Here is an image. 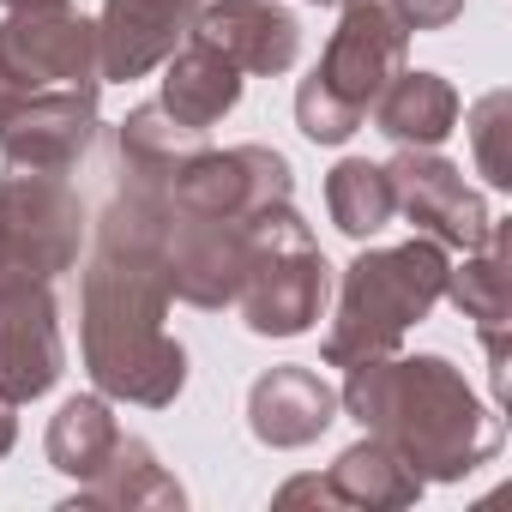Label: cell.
<instances>
[{
	"label": "cell",
	"instance_id": "6da1fadb",
	"mask_svg": "<svg viewBox=\"0 0 512 512\" xmlns=\"http://www.w3.org/2000/svg\"><path fill=\"white\" fill-rule=\"evenodd\" d=\"M163 229H169V175L121 169L103 217L97 253L85 272L79 344L85 374L103 398L163 410L187 386V350L169 338V278H163Z\"/></svg>",
	"mask_w": 512,
	"mask_h": 512
},
{
	"label": "cell",
	"instance_id": "7a4b0ae2",
	"mask_svg": "<svg viewBox=\"0 0 512 512\" xmlns=\"http://www.w3.org/2000/svg\"><path fill=\"white\" fill-rule=\"evenodd\" d=\"M338 404L380 434L422 482H464L500 452V416L446 356H374L344 368Z\"/></svg>",
	"mask_w": 512,
	"mask_h": 512
},
{
	"label": "cell",
	"instance_id": "3957f363",
	"mask_svg": "<svg viewBox=\"0 0 512 512\" xmlns=\"http://www.w3.org/2000/svg\"><path fill=\"white\" fill-rule=\"evenodd\" d=\"M446 247L428 235H410L398 247H362L344 266L338 320L326 332V368H356L374 356H392L410 326L446 302Z\"/></svg>",
	"mask_w": 512,
	"mask_h": 512
},
{
	"label": "cell",
	"instance_id": "277c9868",
	"mask_svg": "<svg viewBox=\"0 0 512 512\" xmlns=\"http://www.w3.org/2000/svg\"><path fill=\"white\" fill-rule=\"evenodd\" d=\"M404 55H410V31L392 13V0H344V19L320 67L296 91V127L314 145H344L368 121L374 97L404 73Z\"/></svg>",
	"mask_w": 512,
	"mask_h": 512
},
{
	"label": "cell",
	"instance_id": "5b68a950",
	"mask_svg": "<svg viewBox=\"0 0 512 512\" xmlns=\"http://www.w3.org/2000/svg\"><path fill=\"white\" fill-rule=\"evenodd\" d=\"M332 296V266L314 241V229L302 223V211L266 205L253 217V253H247V278H241V320L253 338H302L314 332V320L326 314Z\"/></svg>",
	"mask_w": 512,
	"mask_h": 512
},
{
	"label": "cell",
	"instance_id": "8992f818",
	"mask_svg": "<svg viewBox=\"0 0 512 512\" xmlns=\"http://www.w3.org/2000/svg\"><path fill=\"white\" fill-rule=\"evenodd\" d=\"M79 247H85V205L61 175L13 169L0 181V272L55 284L61 272L79 266Z\"/></svg>",
	"mask_w": 512,
	"mask_h": 512
},
{
	"label": "cell",
	"instance_id": "52a82bcc",
	"mask_svg": "<svg viewBox=\"0 0 512 512\" xmlns=\"http://www.w3.org/2000/svg\"><path fill=\"white\" fill-rule=\"evenodd\" d=\"M0 85L13 91V109L55 85H103L97 73V19L73 0L19 7L0 19Z\"/></svg>",
	"mask_w": 512,
	"mask_h": 512
},
{
	"label": "cell",
	"instance_id": "ba28073f",
	"mask_svg": "<svg viewBox=\"0 0 512 512\" xmlns=\"http://www.w3.org/2000/svg\"><path fill=\"white\" fill-rule=\"evenodd\" d=\"M247 253H253V223L235 217H205L181 211L169 199V229H163V278L169 296L187 308H235L241 278H247Z\"/></svg>",
	"mask_w": 512,
	"mask_h": 512
},
{
	"label": "cell",
	"instance_id": "9c48e42d",
	"mask_svg": "<svg viewBox=\"0 0 512 512\" xmlns=\"http://www.w3.org/2000/svg\"><path fill=\"white\" fill-rule=\"evenodd\" d=\"M67 374L55 284L0 272V404H37Z\"/></svg>",
	"mask_w": 512,
	"mask_h": 512
},
{
	"label": "cell",
	"instance_id": "30bf717a",
	"mask_svg": "<svg viewBox=\"0 0 512 512\" xmlns=\"http://www.w3.org/2000/svg\"><path fill=\"white\" fill-rule=\"evenodd\" d=\"M290 193H296V169L272 145H229V151L199 145L169 181V199L181 211L235 217V223H253L266 205H284Z\"/></svg>",
	"mask_w": 512,
	"mask_h": 512
},
{
	"label": "cell",
	"instance_id": "8fae6325",
	"mask_svg": "<svg viewBox=\"0 0 512 512\" xmlns=\"http://www.w3.org/2000/svg\"><path fill=\"white\" fill-rule=\"evenodd\" d=\"M386 175H392L398 217H410L416 235H428V241H440V247H458V253L494 241L500 223H494L488 199L464 181L458 163H446V157H434V151L398 145V157L386 163Z\"/></svg>",
	"mask_w": 512,
	"mask_h": 512
},
{
	"label": "cell",
	"instance_id": "7c38bea8",
	"mask_svg": "<svg viewBox=\"0 0 512 512\" xmlns=\"http://www.w3.org/2000/svg\"><path fill=\"white\" fill-rule=\"evenodd\" d=\"M97 91L103 85H55V91L25 97L19 109H7V121H0V157H7V169L67 175L97 139Z\"/></svg>",
	"mask_w": 512,
	"mask_h": 512
},
{
	"label": "cell",
	"instance_id": "4fadbf2b",
	"mask_svg": "<svg viewBox=\"0 0 512 512\" xmlns=\"http://www.w3.org/2000/svg\"><path fill=\"white\" fill-rule=\"evenodd\" d=\"M193 43L217 49L241 79H278L296 67L302 55V25L290 7H278V0H211V7L193 13Z\"/></svg>",
	"mask_w": 512,
	"mask_h": 512
},
{
	"label": "cell",
	"instance_id": "5bb4252c",
	"mask_svg": "<svg viewBox=\"0 0 512 512\" xmlns=\"http://www.w3.org/2000/svg\"><path fill=\"white\" fill-rule=\"evenodd\" d=\"M205 0H103L97 13V73L115 85H133L157 73L193 31V13Z\"/></svg>",
	"mask_w": 512,
	"mask_h": 512
},
{
	"label": "cell",
	"instance_id": "9a60e30c",
	"mask_svg": "<svg viewBox=\"0 0 512 512\" xmlns=\"http://www.w3.org/2000/svg\"><path fill=\"white\" fill-rule=\"evenodd\" d=\"M332 422H338V392L302 362H284L247 386V428L260 446L296 452V446H314Z\"/></svg>",
	"mask_w": 512,
	"mask_h": 512
},
{
	"label": "cell",
	"instance_id": "2e32d148",
	"mask_svg": "<svg viewBox=\"0 0 512 512\" xmlns=\"http://www.w3.org/2000/svg\"><path fill=\"white\" fill-rule=\"evenodd\" d=\"M67 506H85V512H97V506H109V512H139V506H151V512H181V506H187V488L157 464V452H151L145 440L121 434V440L109 446V458L73 488Z\"/></svg>",
	"mask_w": 512,
	"mask_h": 512
},
{
	"label": "cell",
	"instance_id": "e0dca14e",
	"mask_svg": "<svg viewBox=\"0 0 512 512\" xmlns=\"http://www.w3.org/2000/svg\"><path fill=\"white\" fill-rule=\"evenodd\" d=\"M446 296L464 320H476L482 344H488V380H494V398H506V241L494 229L488 247H470L464 266H446Z\"/></svg>",
	"mask_w": 512,
	"mask_h": 512
},
{
	"label": "cell",
	"instance_id": "ac0fdd59",
	"mask_svg": "<svg viewBox=\"0 0 512 512\" xmlns=\"http://www.w3.org/2000/svg\"><path fill=\"white\" fill-rule=\"evenodd\" d=\"M163 115L169 121H181V127H193V133H211L235 103H241V73L217 55V49H205V43H181L169 61H163Z\"/></svg>",
	"mask_w": 512,
	"mask_h": 512
},
{
	"label": "cell",
	"instance_id": "d6986e66",
	"mask_svg": "<svg viewBox=\"0 0 512 512\" xmlns=\"http://www.w3.org/2000/svg\"><path fill=\"white\" fill-rule=\"evenodd\" d=\"M326 488L338 506H362V512H398V506H416L422 500V476L380 440V434H362L356 446H344L326 470Z\"/></svg>",
	"mask_w": 512,
	"mask_h": 512
},
{
	"label": "cell",
	"instance_id": "ffe728a7",
	"mask_svg": "<svg viewBox=\"0 0 512 512\" xmlns=\"http://www.w3.org/2000/svg\"><path fill=\"white\" fill-rule=\"evenodd\" d=\"M374 127L392 139V145H410V151H434L452 127H458V91L452 79L440 73H398L380 97H374Z\"/></svg>",
	"mask_w": 512,
	"mask_h": 512
},
{
	"label": "cell",
	"instance_id": "44dd1931",
	"mask_svg": "<svg viewBox=\"0 0 512 512\" xmlns=\"http://www.w3.org/2000/svg\"><path fill=\"white\" fill-rule=\"evenodd\" d=\"M326 211H332V223H338L350 241H374V235L398 217V199H392V175H386V163L344 157V163L326 175Z\"/></svg>",
	"mask_w": 512,
	"mask_h": 512
},
{
	"label": "cell",
	"instance_id": "7402d4cb",
	"mask_svg": "<svg viewBox=\"0 0 512 512\" xmlns=\"http://www.w3.org/2000/svg\"><path fill=\"white\" fill-rule=\"evenodd\" d=\"M115 440H121V422H115V410H109L103 392L97 398H67L55 410V422H49V464L61 476H73V482H85L109 458Z\"/></svg>",
	"mask_w": 512,
	"mask_h": 512
},
{
	"label": "cell",
	"instance_id": "603a6c76",
	"mask_svg": "<svg viewBox=\"0 0 512 512\" xmlns=\"http://www.w3.org/2000/svg\"><path fill=\"white\" fill-rule=\"evenodd\" d=\"M199 145H205V133L169 121L163 103H139V109L121 121V133H115L121 169H145V175H169V181H175V169H181Z\"/></svg>",
	"mask_w": 512,
	"mask_h": 512
},
{
	"label": "cell",
	"instance_id": "cb8c5ba5",
	"mask_svg": "<svg viewBox=\"0 0 512 512\" xmlns=\"http://www.w3.org/2000/svg\"><path fill=\"white\" fill-rule=\"evenodd\" d=\"M506 133H512V97H506V91H488V97L470 109V145H476V169L488 175V187H512Z\"/></svg>",
	"mask_w": 512,
	"mask_h": 512
},
{
	"label": "cell",
	"instance_id": "d4e9b609",
	"mask_svg": "<svg viewBox=\"0 0 512 512\" xmlns=\"http://www.w3.org/2000/svg\"><path fill=\"white\" fill-rule=\"evenodd\" d=\"M392 13L404 19V31H446L464 13V0H392Z\"/></svg>",
	"mask_w": 512,
	"mask_h": 512
},
{
	"label": "cell",
	"instance_id": "484cf974",
	"mask_svg": "<svg viewBox=\"0 0 512 512\" xmlns=\"http://www.w3.org/2000/svg\"><path fill=\"white\" fill-rule=\"evenodd\" d=\"M272 506H338V500H332L326 476H290V482L272 494Z\"/></svg>",
	"mask_w": 512,
	"mask_h": 512
},
{
	"label": "cell",
	"instance_id": "4316f807",
	"mask_svg": "<svg viewBox=\"0 0 512 512\" xmlns=\"http://www.w3.org/2000/svg\"><path fill=\"white\" fill-rule=\"evenodd\" d=\"M13 440H19V422H13V404H0V458L13 452Z\"/></svg>",
	"mask_w": 512,
	"mask_h": 512
},
{
	"label": "cell",
	"instance_id": "83f0119b",
	"mask_svg": "<svg viewBox=\"0 0 512 512\" xmlns=\"http://www.w3.org/2000/svg\"><path fill=\"white\" fill-rule=\"evenodd\" d=\"M7 13H19V7H49V0H0Z\"/></svg>",
	"mask_w": 512,
	"mask_h": 512
},
{
	"label": "cell",
	"instance_id": "f1b7e54d",
	"mask_svg": "<svg viewBox=\"0 0 512 512\" xmlns=\"http://www.w3.org/2000/svg\"><path fill=\"white\" fill-rule=\"evenodd\" d=\"M7 109H13V91H7V85H0V121H7Z\"/></svg>",
	"mask_w": 512,
	"mask_h": 512
},
{
	"label": "cell",
	"instance_id": "f546056e",
	"mask_svg": "<svg viewBox=\"0 0 512 512\" xmlns=\"http://www.w3.org/2000/svg\"><path fill=\"white\" fill-rule=\"evenodd\" d=\"M314 7H344V0H314Z\"/></svg>",
	"mask_w": 512,
	"mask_h": 512
}]
</instances>
